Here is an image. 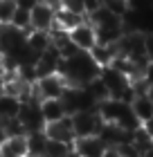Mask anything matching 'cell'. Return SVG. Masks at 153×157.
Returning a JSON list of instances; mask_svg holds the SVG:
<instances>
[{"label": "cell", "mask_w": 153, "mask_h": 157, "mask_svg": "<svg viewBox=\"0 0 153 157\" xmlns=\"http://www.w3.org/2000/svg\"><path fill=\"white\" fill-rule=\"evenodd\" d=\"M65 88H68V83H65V78L61 74H50V76H41L36 78L32 90H34V99H61Z\"/></svg>", "instance_id": "cell-1"}, {"label": "cell", "mask_w": 153, "mask_h": 157, "mask_svg": "<svg viewBox=\"0 0 153 157\" xmlns=\"http://www.w3.org/2000/svg\"><path fill=\"white\" fill-rule=\"evenodd\" d=\"M72 121V130H74V137H90V135H97L101 128V117L97 115V110H79L74 115H70Z\"/></svg>", "instance_id": "cell-2"}, {"label": "cell", "mask_w": 153, "mask_h": 157, "mask_svg": "<svg viewBox=\"0 0 153 157\" xmlns=\"http://www.w3.org/2000/svg\"><path fill=\"white\" fill-rule=\"evenodd\" d=\"M41 101L38 99H30L20 105V112H18V121L23 126L25 132H43L45 128V119L41 115Z\"/></svg>", "instance_id": "cell-3"}, {"label": "cell", "mask_w": 153, "mask_h": 157, "mask_svg": "<svg viewBox=\"0 0 153 157\" xmlns=\"http://www.w3.org/2000/svg\"><path fill=\"white\" fill-rule=\"evenodd\" d=\"M47 139L52 141H63V144H74V130H72V121H70V115L63 117L59 121H52V124H45L43 128Z\"/></svg>", "instance_id": "cell-4"}, {"label": "cell", "mask_w": 153, "mask_h": 157, "mask_svg": "<svg viewBox=\"0 0 153 157\" xmlns=\"http://www.w3.org/2000/svg\"><path fill=\"white\" fill-rule=\"evenodd\" d=\"M61 54L56 52L54 47H47L45 52L38 54V59L34 63V70H36V78L41 76H50V74H59V67H61Z\"/></svg>", "instance_id": "cell-5"}, {"label": "cell", "mask_w": 153, "mask_h": 157, "mask_svg": "<svg viewBox=\"0 0 153 157\" xmlns=\"http://www.w3.org/2000/svg\"><path fill=\"white\" fill-rule=\"evenodd\" d=\"M54 18H56V9L47 5H36L30 11V27L38 32H50L54 27Z\"/></svg>", "instance_id": "cell-6"}, {"label": "cell", "mask_w": 153, "mask_h": 157, "mask_svg": "<svg viewBox=\"0 0 153 157\" xmlns=\"http://www.w3.org/2000/svg\"><path fill=\"white\" fill-rule=\"evenodd\" d=\"M68 36H70L72 43H74V47L81 49V52H90L92 45L97 43V36H95V27L88 23V20H86V23H81V25H77L74 29H70Z\"/></svg>", "instance_id": "cell-7"}, {"label": "cell", "mask_w": 153, "mask_h": 157, "mask_svg": "<svg viewBox=\"0 0 153 157\" xmlns=\"http://www.w3.org/2000/svg\"><path fill=\"white\" fill-rule=\"evenodd\" d=\"M72 148H74V153L79 157H104L106 144L97 137V135H90V137H79V139H74Z\"/></svg>", "instance_id": "cell-8"}, {"label": "cell", "mask_w": 153, "mask_h": 157, "mask_svg": "<svg viewBox=\"0 0 153 157\" xmlns=\"http://www.w3.org/2000/svg\"><path fill=\"white\" fill-rule=\"evenodd\" d=\"M88 54H90V59L97 63L99 67H111V63L115 61V56H119V49H117V43H113V45L95 43Z\"/></svg>", "instance_id": "cell-9"}, {"label": "cell", "mask_w": 153, "mask_h": 157, "mask_svg": "<svg viewBox=\"0 0 153 157\" xmlns=\"http://www.w3.org/2000/svg\"><path fill=\"white\" fill-rule=\"evenodd\" d=\"M131 110H133L135 119L140 121L142 126H147L149 121H153V99L147 94H140V97H133L131 101Z\"/></svg>", "instance_id": "cell-10"}, {"label": "cell", "mask_w": 153, "mask_h": 157, "mask_svg": "<svg viewBox=\"0 0 153 157\" xmlns=\"http://www.w3.org/2000/svg\"><path fill=\"white\" fill-rule=\"evenodd\" d=\"M0 157H27V135H14L0 144Z\"/></svg>", "instance_id": "cell-11"}, {"label": "cell", "mask_w": 153, "mask_h": 157, "mask_svg": "<svg viewBox=\"0 0 153 157\" xmlns=\"http://www.w3.org/2000/svg\"><path fill=\"white\" fill-rule=\"evenodd\" d=\"M38 105H41V115L45 119V124H52V121H59L63 117H68L61 99H43Z\"/></svg>", "instance_id": "cell-12"}, {"label": "cell", "mask_w": 153, "mask_h": 157, "mask_svg": "<svg viewBox=\"0 0 153 157\" xmlns=\"http://www.w3.org/2000/svg\"><path fill=\"white\" fill-rule=\"evenodd\" d=\"M81 23H86V16H79V13H74V11L63 9V7H59V9H56L54 25L59 27V29L70 32V29H74V27H77V25H81Z\"/></svg>", "instance_id": "cell-13"}, {"label": "cell", "mask_w": 153, "mask_h": 157, "mask_svg": "<svg viewBox=\"0 0 153 157\" xmlns=\"http://www.w3.org/2000/svg\"><path fill=\"white\" fill-rule=\"evenodd\" d=\"M20 105H23V101H20L18 97L7 94V92H0V119H14V117H18Z\"/></svg>", "instance_id": "cell-14"}, {"label": "cell", "mask_w": 153, "mask_h": 157, "mask_svg": "<svg viewBox=\"0 0 153 157\" xmlns=\"http://www.w3.org/2000/svg\"><path fill=\"white\" fill-rule=\"evenodd\" d=\"M27 47L32 49V52L41 54L45 52L47 47H52V40H50V32H38V29H30L27 32Z\"/></svg>", "instance_id": "cell-15"}, {"label": "cell", "mask_w": 153, "mask_h": 157, "mask_svg": "<svg viewBox=\"0 0 153 157\" xmlns=\"http://www.w3.org/2000/svg\"><path fill=\"white\" fill-rule=\"evenodd\" d=\"M45 132H27V157H45Z\"/></svg>", "instance_id": "cell-16"}, {"label": "cell", "mask_w": 153, "mask_h": 157, "mask_svg": "<svg viewBox=\"0 0 153 157\" xmlns=\"http://www.w3.org/2000/svg\"><path fill=\"white\" fill-rule=\"evenodd\" d=\"M9 25H14L16 29H20V32H30L32 27H30V11H25V9H18L16 7V13H14V18H11V23Z\"/></svg>", "instance_id": "cell-17"}, {"label": "cell", "mask_w": 153, "mask_h": 157, "mask_svg": "<svg viewBox=\"0 0 153 157\" xmlns=\"http://www.w3.org/2000/svg\"><path fill=\"white\" fill-rule=\"evenodd\" d=\"M14 13H16V2L14 0H0V25H9Z\"/></svg>", "instance_id": "cell-18"}, {"label": "cell", "mask_w": 153, "mask_h": 157, "mask_svg": "<svg viewBox=\"0 0 153 157\" xmlns=\"http://www.w3.org/2000/svg\"><path fill=\"white\" fill-rule=\"evenodd\" d=\"M59 7H63V9H68V11H74L79 16H86V2L83 0H61Z\"/></svg>", "instance_id": "cell-19"}, {"label": "cell", "mask_w": 153, "mask_h": 157, "mask_svg": "<svg viewBox=\"0 0 153 157\" xmlns=\"http://www.w3.org/2000/svg\"><path fill=\"white\" fill-rule=\"evenodd\" d=\"M117 151H119L122 157H142V153L137 151V146L133 144V141H124V144H119Z\"/></svg>", "instance_id": "cell-20"}, {"label": "cell", "mask_w": 153, "mask_h": 157, "mask_svg": "<svg viewBox=\"0 0 153 157\" xmlns=\"http://www.w3.org/2000/svg\"><path fill=\"white\" fill-rule=\"evenodd\" d=\"M144 54L149 61H153V34H144Z\"/></svg>", "instance_id": "cell-21"}, {"label": "cell", "mask_w": 153, "mask_h": 157, "mask_svg": "<svg viewBox=\"0 0 153 157\" xmlns=\"http://www.w3.org/2000/svg\"><path fill=\"white\" fill-rule=\"evenodd\" d=\"M16 2L18 9H25V11H32L36 5H38V0H14Z\"/></svg>", "instance_id": "cell-22"}, {"label": "cell", "mask_w": 153, "mask_h": 157, "mask_svg": "<svg viewBox=\"0 0 153 157\" xmlns=\"http://www.w3.org/2000/svg\"><path fill=\"white\" fill-rule=\"evenodd\" d=\"M142 76L147 78V83H149V85H153V61H149V63H147V67H144Z\"/></svg>", "instance_id": "cell-23"}, {"label": "cell", "mask_w": 153, "mask_h": 157, "mask_svg": "<svg viewBox=\"0 0 153 157\" xmlns=\"http://www.w3.org/2000/svg\"><path fill=\"white\" fill-rule=\"evenodd\" d=\"M104 157H122V155H119V151H117V146H106Z\"/></svg>", "instance_id": "cell-24"}, {"label": "cell", "mask_w": 153, "mask_h": 157, "mask_svg": "<svg viewBox=\"0 0 153 157\" xmlns=\"http://www.w3.org/2000/svg\"><path fill=\"white\" fill-rule=\"evenodd\" d=\"M41 5H47V7H54V9H59V2L61 0H38Z\"/></svg>", "instance_id": "cell-25"}, {"label": "cell", "mask_w": 153, "mask_h": 157, "mask_svg": "<svg viewBox=\"0 0 153 157\" xmlns=\"http://www.w3.org/2000/svg\"><path fill=\"white\" fill-rule=\"evenodd\" d=\"M144 128H147V132H149V137H151V141H153V121H149V124H147V126H144Z\"/></svg>", "instance_id": "cell-26"}, {"label": "cell", "mask_w": 153, "mask_h": 157, "mask_svg": "<svg viewBox=\"0 0 153 157\" xmlns=\"http://www.w3.org/2000/svg\"><path fill=\"white\" fill-rule=\"evenodd\" d=\"M142 157H153V146H151V148H147V151L142 153Z\"/></svg>", "instance_id": "cell-27"}, {"label": "cell", "mask_w": 153, "mask_h": 157, "mask_svg": "<svg viewBox=\"0 0 153 157\" xmlns=\"http://www.w3.org/2000/svg\"><path fill=\"white\" fill-rule=\"evenodd\" d=\"M149 97L153 99V85H151V88H149Z\"/></svg>", "instance_id": "cell-28"}, {"label": "cell", "mask_w": 153, "mask_h": 157, "mask_svg": "<svg viewBox=\"0 0 153 157\" xmlns=\"http://www.w3.org/2000/svg\"><path fill=\"white\" fill-rule=\"evenodd\" d=\"M149 5H151V7H153V0H149Z\"/></svg>", "instance_id": "cell-29"}]
</instances>
